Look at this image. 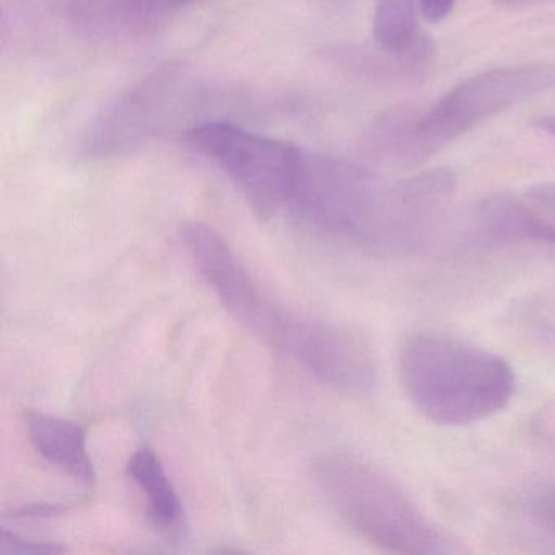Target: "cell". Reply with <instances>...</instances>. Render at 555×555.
<instances>
[{
  "instance_id": "cell-10",
  "label": "cell",
  "mask_w": 555,
  "mask_h": 555,
  "mask_svg": "<svg viewBox=\"0 0 555 555\" xmlns=\"http://www.w3.org/2000/svg\"><path fill=\"white\" fill-rule=\"evenodd\" d=\"M470 232L487 245H555L554 233L522 193H499L483 197L470 217Z\"/></svg>"
},
{
  "instance_id": "cell-2",
  "label": "cell",
  "mask_w": 555,
  "mask_h": 555,
  "mask_svg": "<svg viewBox=\"0 0 555 555\" xmlns=\"http://www.w3.org/2000/svg\"><path fill=\"white\" fill-rule=\"evenodd\" d=\"M311 476L344 522L372 544L399 554L453 551L408 492L359 454L324 451L311 463Z\"/></svg>"
},
{
  "instance_id": "cell-1",
  "label": "cell",
  "mask_w": 555,
  "mask_h": 555,
  "mask_svg": "<svg viewBox=\"0 0 555 555\" xmlns=\"http://www.w3.org/2000/svg\"><path fill=\"white\" fill-rule=\"evenodd\" d=\"M398 369L412 405L447 427L499 414L515 392V373L505 359L451 337H411L399 350Z\"/></svg>"
},
{
  "instance_id": "cell-14",
  "label": "cell",
  "mask_w": 555,
  "mask_h": 555,
  "mask_svg": "<svg viewBox=\"0 0 555 555\" xmlns=\"http://www.w3.org/2000/svg\"><path fill=\"white\" fill-rule=\"evenodd\" d=\"M418 0H376L373 37L389 51L414 47L424 35L418 31Z\"/></svg>"
},
{
  "instance_id": "cell-21",
  "label": "cell",
  "mask_w": 555,
  "mask_h": 555,
  "mask_svg": "<svg viewBox=\"0 0 555 555\" xmlns=\"http://www.w3.org/2000/svg\"><path fill=\"white\" fill-rule=\"evenodd\" d=\"M194 2H197V0H170L171 12L188 8V5L194 4Z\"/></svg>"
},
{
  "instance_id": "cell-5",
  "label": "cell",
  "mask_w": 555,
  "mask_h": 555,
  "mask_svg": "<svg viewBox=\"0 0 555 555\" xmlns=\"http://www.w3.org/2000/svg\"><path fill=\"white\" fill-rule=\"evenodd\" d=\"M548 90H555L552 64L500 67L477 74L430 108L422 109L415 126L422 152L428 160L479 122Z\"/></svg>"
},
{
  "instance_id": "cell-20",
  "label": "cell",
  "mask_w": 555,
  "mask_h": 555,
  "mask_svg": "<svg viewBox=\"0 0 555 555\" xmlns=\"http://www.w3.org/2000/svg\"><path fill=\"white\" fill-rule=\"evenodd\" d=\"M538 0H493V4L500 5V8H518V5L532 4Z\"/></svg>"
},
{
  "instance_id": "cell-11",
  "label": "cell",
  "mask_w": 555,
  "mask_h": 555,
  "mask_svg": "<svg viewBox=\"0 0 555 555\" xmlns=\"http://www.w3.org/2000/svg\"><path fill=\"white\" fill-rule=\"evenodd\" d=\"M28 438L37 453L79 482H95V467L87 448V435L76 422L43 412L25 414Z\"/></svg>"
},
{
  "instance_id": "cell-7",
  "label": "cell",
  "mask_w": 555,
  "mask_h": 555,
  "mask_svg": "<svg viewBox=\"0 0 555 555\" xmlns=\"http://www.w3.org/2000/svg\"><path fill=\"white\" fill-rule=\"evenodd\" d=\"M456 188V177L448 168L391 183L382 256H411L427 246L443 223Z\"/></svg>"
},
{
  "instance_id": "cell-3",
  "label": "cell",
  "mask_w": 555,
  "mask_h": 555,
  "mask_svg": "<svg viewBox=\"0 0 555 555\" xmlns=\"http://www.w3.org/2000/svg\"><path fill=\"white\" fill-rule=\"evenodd\" d=\"M389 184L352 162L305 151L287 210L326 235L378 255Z\"/></svg>"
},
{
  "instance_id": "cell-17",
  "label": "cell",
  "mask_w": 555,
  "mask_h": 555,
  "mask_svg": "<svg viewBox=\"0 0 555 555\" xmlns=\"http://www.w3.org/2000/svg\"><path fill=\"white\" fill-rule=\"evenodd\" d=\"M418 2H421L422 17L431 24L444 21L456 5V0H418Z\"/></svg>"
},
{
  "instance_id": "cell-18",
  "label": "cell",
  "mask_w": 555,
  "mask_h": 555,
  "mask_svg": "<svg viewBox=\"0 0 555 555\" xmlns=\"http://www.w3.org/2000/svg\"><path fill=\"white\" fill-rule=\"evenodd\" d=\"M534 515L544 525L555 528V486L538 496L534 502Z\"/></svg>"
},
{
  "instance_id": "cell-19",
  "label": "cell",
  "mask_w": 555,
  "mask_h": 555,
  "mask_svg": "<svg viewBox=\"0 0 555 555\" xmlns=\"http://www.w3.org/2000/svg\"><path fill=\"white\" fill-rule=\"evenodd\" d=\"M535 126L555 139V116H542V118L535 119Z\"/></svg>"
},
{
  "instance_id": "cell-8",
  "label": "cell",
  "mask_w": 555,
  "mask_h": 555,
  "mask_svg": "<svg viewBox=\"0 0 555 555\" xmlns=\"http://www.w3.org/2000/svg\"><path fill=\"white\" fill-rule=\"evenodd\" d=\"M180 80V70L162 67L119 96L87 134V154L108 157L144 144L164 121Z\"/></svg>"
},
{
  "instance_id": "cell-4",
  "label": "cell",
  "mask_w": 555,
  "mask_h": 555,
  "mask_svg": "<svg viewBox=\"0 0 555 555\" xmlns=\"http://www.w3.org/2000/svg\"><path fill=\"white\" fill-rule=\"evenodd\" d=\"M184 142L223 170L259 219L287 210L305 149L230 122L194 126Z\"/></svg>"
},
{
  "instance_id": "cell-15",
  "label": "cell",
  "mask_w": 555,
  "mask_h": 555,
  "mask_svg": "<svg viewBox=\"0 0 555 555\" xmlns=\"http://www.w3.org/2000/svg\"><path fill=\"white\" fill-rule=\"evenodd\" d=\"M64 551L66 548L51 542L25 539L8 529L0 531V555H48L61 554Z\"/></svg>"
},
{
  "instance_id": "cell-9",
  "label": "cell",
  "mask_w": 555,
  "mask_h": 555,
  "mask_svg": "<svg viewBox=\"0 0 555 555\" xmlns=\"http://www.w3.org/2000/svg\"><path fill=\"white\" fill-rule=\"evenodd\" d=\"M297 363L324 385L347 395H366L378 382L369 339L353 327L333 321L314 320Z\"/></svg>"
},
{
  "instance_id": "cell-6",
  "label": "cell",
  "mask_w": 555,
  "mask_h": 555,
  "mask_svg": "<svg viewBox=\"0 0 555 555\" xmlns=\"http://www.w3.org/2000/svg\"><path fill=\"white\" fill-rule=\"evenodd\" d=\"M181 242L191 261L230 317L268 346L278 349L294 314L272 304L238 261L229 243L203 222L181 225Z\"/></svg>"
},
{
  "instance_id": "cell-16",
  "label": "cell",
  "mask_w": 555,
  "mask_h": 555,
  "mask_svg": "<svg viewBox=\"0 0 555 555\" xmlns=\"http://www.w3.org/2000/svg\"><path fill=\"white\" fill-rule=\"evenodd\" d=\"M522 194L555 235V183L531 184Z\"/></svg>"
},
{
  "instance_id": "cell-13",
  "label": "cell",
  "mask_w": 555,
  "mask_h": 555,
  "mask_svg": "<svg viewBox=\"0 0 555 555\" xmlns=\"http://www.w3.org/2000/svg\"><path fill=\"white\" fill-rule=\"evenodd\" d=\"M128 477L144 493L147 515L155 529L168 538H180L186 529L183 502L152 448L141 447L129 457Z\"/></svg>"
},
{
  "instance_id": "cell-12",
  "label": "cell",
  "mask_w": 555,
  "mask_h": 555,
  "mask_svg": "<svg viewBox=\"0 0 555 555\" xmlns=\"http://www.w3.org/2000/svg\"><path fill=\"white\" fill-rule=\"evenodd\" d=\"M422 109L414 103H404L379 115L365 132V154L382 167L402 170L427 162L415 132Z\"/></svg>"
}]
</instances>
